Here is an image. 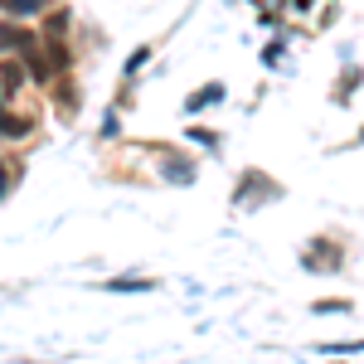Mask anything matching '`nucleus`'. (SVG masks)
I'll return each instance as SVG.
<instances>
[{"mask_svg": "<svg viewBox=\"0 0 364 364\" xmlns=\"http://www.w3.org/2000/svg\"><path fill=\"white\" fill-rule=\"evenodd\" d=\"M44 0H0V10H10V15H29V10H39Z\"/></svg>", "mask_w": 364, "mask_h": 364, "instance_id": "1", "label": "nucleus"}, {"mask_svg": "<svg viewBox=\"0 0 364 364\" xmlns=\"http://www.w3.org/2000/svg\"><path fill=\"white\" fill-rule=\"evenodd\" d=\"M0 83L15 87V83H20V68H15V63H10V68H0Z\"/></svg>", "mask_w": 364, "mask_h": 364, "instance_id": "2", "label": "nucleus"}, {"mask_svg": "<svg viewBox=\"0 0 364 364\" xmlns=\"http://www.w3.org/2000/svg\"><path fill=\"white\" fill-rule=\"evenodd\" d=\"M5 185H10V170H5V161H0V195H5Z\"/></svg>", "mask_w": 364, "mask_h": 364, "instance_id": "3", "label": "nucleus"}]
</instances>
